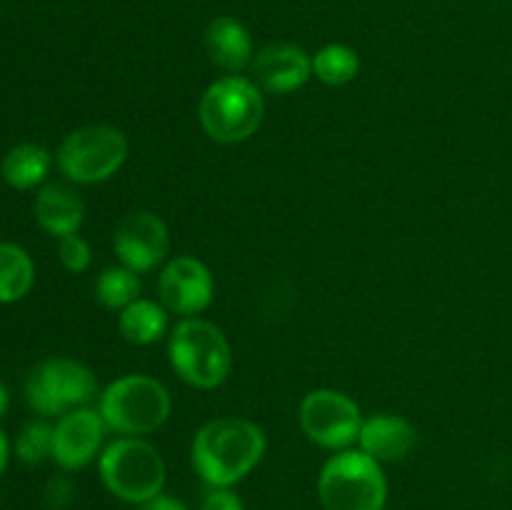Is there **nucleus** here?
Wrapping results in <instances>:
<instances>
[{
    "label": "nucleus",
    "mask_w": 512,
    "mask_h": 510,
    "mask_svg": "<svg viewBox=\"0 0 512 510\" xmlns=\"http://www.w3.org/2000/svg\"><path fill=\"white\" fill-rule=\"evenodd\" d=\"M98 395V380L85 363L73 358H48L30 370L25 400L38 415L53 418L85 408Z\"/></svg>",
    "instance_id": "0eeeda50"
},
{
    "label": "nucleus",
    "mask_w": 512,
    "mask_h": 510,
    "mask_svg": "<svg viewBox=\"0 0 512 510\" xmlns=\"http://www.w3.org/2000/svg\"><path fill=\"white\" fill-rule=\"evenodd\" d=\"M120 333L133 345H153L168 330V308L155 300L138 298L118 315Z\"/></svg>",
    "instance_id": "a211bd4d"
},
{
    "label": "nucleus",
    "mask_w": 512,
    "mask_h": 510,
    "mask_svg": "<svg viewBox=\"0 0 512 510\" xmlns=\"http://www.w3.org/2000/svg\"><path fill=\"white\" fill-rule=\"evenodd\" d=\"M50 158L48 150L38 143H20L5 153L3 163H0V173L3 180L15 190H30L38 188L50 173Z\"/></svg>",
    "instance_id": "f3484780"
},
{
    "label": "nucleus",
    "mask_w": 512,
    "mask_h": 510,
    "mask_svg": "<svg viewBox=\"0 0 512 510\" xmlns=\"http://www.w3.org/2000/svg\"><path fill=\"white\" fill-rule=\"evenodd\" d=\"M8 460H10V443H8V435H5L3 428H0V475H3L5 468H8Z\"/></svg>",
    "instance_id": "bb28decb"
},
{
    "label": "nucleus",
    "mask_w": 512,
    "mask_h": 510,
    "mask_svg": "<svg viewBox=\"0 0 512 510\" xmlns=\"http://www.w3.org/2000/svg\"><path fill=\"white\" fill-rule=\"evenodd\" d=\"M10 405V395H8V388H5V383L0 380V418L5 415V410H8Z\"/></svg>",
    "instance_id": "cd10ccee"
},
{
    "label": "nucleus",
    "mask_w": 512,
    "mask_h": 510,
    "mask_svg": "<svg viewBox=\"0 0 512 510\" xmlns=\"http://www.w3.org/2000/svg\"><path fill=\"white\" fill-rule=\"evenodd\" d=\"M158 293L168 313L193 318L213 303V273L198 258L178 255L160 270Z\"/></svg>",
    "instance_id": "9b49d317"
},
{
    "label": "nucleus",
    "mask_w": 512,
    "mask_h": 510,
    "mask_svg": "<svg viewBox=\"0 0 512 510\" xmlns=\"http://www.w3.org/2000/svg\"><path fill=\"white\" fill-rule=\"evenodd\" d=\"M363 420L358 403L340 390L318 388L300 403V428L310 443L325 450H348L358 443Z\"/></svg>",
    "instance_id": "1a4fd4ad"
},
{
    "label": "nucleus",
    "mask_w": 512,
    "mask_h": 510,
    "mask_svg": "<svg viewBox=\"0 0 512 510\" xmlns=\"http://www.w3.org/2000/svg\"><path fill=\"white\" fill-rule=\"evenodd\" d=\"M33 213L45 233L55 235V238H65V235L78 233L80 225H83L85 203L73 188L53 183L40 190L38 198H35Z\"/></svg>",
    "instance_id": "dca6fc26"
},
{
    "label": "nucleus",
    "mask_w": 512,
    "mask_h": 510,
    "mask_svg": "<svg viewBox=\"0 0 512 510\" xmlns=\"http://www.w3.org/2000/svg\"><path fill=\"white\" fill-rule=\"evenodd\" d=\"M105 425L100 410L75 408L53 425V460L63 470H83L103 453Z\"/></svg>",
    "instance_id": "f8f14e48"
},
{
    "label": "nucleus",
    "mask_w": 512,
    "mask_h": 510,
    "mask_svg": "<svg viewBox=\"0 0 512 510\" xmlns=\"http://www.w3.org/2000/svg\"><path fill=\"white\" fill-rule=\"evenodd\" d=\"M318 498L323 510H385L383 463L363 450H340L320 470Z\"/></svg>",
    "instance_id": "39448f33"
},
{
    "label": "nucleus",
    "mask_w": 512,
    "mask_h": 510,
    "mask_svg": "<svg viewBox=\"0 0 512 510\" xmlns=\"http://www.w3.org/2000/svg\"><path fill=\"white\" fill-rule=\"evenodd\" d=\"M265 100L258 83L245 75H223L208 85L198 105L205 133L218 143H243L258 133Z\"/></svg>",
    "instance_id": "f03ea898"
},
{
    "label": "nucleus",
    "mask_w": 512,
    "mask_h": 510,
    "mask_svg": "<svg viewBox=\"0 0 512 510\" xmlns=\"http://www.w3.org/2000/svg\"><path fill=\"white\" fill-rule=\"evenodd\" d=\"M168 358L175 373L200 390L218 388L233 368V350L218 325L203 318H185L173 328Z\"/></svg>",
    "instance_id": "7ed1b4c3"
},
{
    "label": "nucleus",
    "mask_w": 512,
    "mask_h": 510,
    "mask_svg": "<svg viewBox=\"0 0 512 510\" xmlns=\"http://www.w3.org/2000/svg\"><path fill=\"white\" fill-rule=\"evenodd\" d=\"M205 53L215 68L228 75H240L248 65H253L255 48L248 28L238 18L218 15L205 28Z\"/></svg>",
    "instance_id": "2eb2a0df"
},
{
    "label": "nucleus",
    "mask_w": 512,
    "mask_h": 510,
    "mask_svg": "<svg viewBox=\"0 0 512 510\" xmlns=\"http://www.w3.org/2000/svg\"><path fill=\"white\" fill-rule=\"evenodd\" d=\"M100 415L108 430L140 438L163 428L173 400L168 388L150 375H123L100 393Z\"/></svg>",
    "instance_id": "20e7f679"
},
{
    "label": "nucleus",
    "mask_w": 512,
    "mask_h": 510,
    "mask_svg": "<svg viewBox=\"0 0 512 510\" xmlns=\"http://www.w3.org/2000/svg\"><path fill=\"white\" fill-rule=\"evenodd\" d=\"M268 440L253 420L215 418L195 433L190 460L208 488H233L263 460Z\"/></svg>",
    "instance_id": "f257e3e1"
},
{
    "label": "nucleus",
    "mask_w": 512,
    "mask_h": 510,
    "mask_svg": "<svg viewBox=\"0 0 512 510\" xmlns=\"http://www.w3.org/2000/svg\"><path fill=\"white\" fill-rule=\"evenodd\" d=\"M135 510H190V508L183 503V500L173 498V495L168 493H160L155 495V498L145 500V503L135 505Z\"/></svg>",
    "instance_id": "a878e982"
},
{
    "label": "nucleus",
    "mask_w": 512,
    "mask_h": 510,
    "mask_svg": "<svg viewBox=\"0 0 512 510\" xmlns=\"http://www.w3.org/2000/svg\"><path fill=\"white\" fill-rule=\"evenodd\" d=\"M95 298L110 310H123L140 298V278L135 270L115 265L100 273L95 283Z\"/></svg>",
    "instance_id": "412c9836"
},
{
    "label": "nucleus",
    "mask_w": 512,
    "mask_h": 510,
    "mask_svg": "<svg viewBox=\"0 0 512 510\" xmlns=\"http://www.w3.org/2000/svg\"><path fill=\"white\" fill-rule=\"evenodd\" d=\"M113 248L120 258V265L135 270V273H148V270L158 268L168 255V225L150 210H135V213L125 215L115 228Z\"/></svg>",
    "instance_id": "9d476101"
},
{
    "label": "nucleus",
    "mask_w": 512,
    "mask_h": 510,
    "mask_svg": "<svg viewBox=\"0 0 512 510\" xmlns=\"http://www.w3.org/2000/svg\"><path fill=\"white\" fill-rule=\"evenodd\" d=\"M35 283V263L15 243H0V305L23 300Z\"/></svg>",
    "instance_id": "6ab92c4d"
},
{
    "label": "nucleus",
    "mask_w": 512,
    "mask_h": 510,
    "mask_svg": "<svg viewBox=\"0 0 512 510\" xmlns=\"http://www.w3.org/2000/svg\"><path fill=\"white\" fill-rule=\"evenodd\" d=\"M128 160V140L113 125H85L65 135L58 148V168L78 185L113 178Z\"/></svg>",
    "instance_id": "6e6552de"
},
{
    "label": "nucleus",
    "mask_w": 512,
    "mask_h": 510,
    "mask_svg": "<svg viewBox=\"0 0 512 510\" xmlns=\"http://www.w3.org/2000/svg\"><path fill=\"white\" fill-rule=\"evenodd\" d=\"M73 498H75V485L73 480H68L65 475H55V478H50L48 485H45V503H48L53 510L65 508V505L73 503Z\"/></svg>",
    "instance_id": "b1692460"
},
{
    "label": "nucleus",
    "mask_w": 512,
    "mask_h": 510,
    "mask_svg": "<svg viewBox=\"0 0 512 510\" xmlns=\"http://www.w3.org/2000/svg\"><path fill=\"white\" fill-rule=\"evenodd\" d=\"M360 73V58L350 45L330 43L313 55V75L325 85H345Z\"/></svg>",
    "instance_id": "aec40b11"
},
{
    "label": "nucleus",
    "mask_w": 512,
    "mask_h": 510,
    "mask_svg": "<svg viewBox=\"0 0 512 510\" xmlns=\"http://www.w3.org/2000/svg\"><path fill=\"white\" fill-rule=\"evenodd\" d=\"M200 510H245V503L238 493H233V488H210Z\"/></svg>",
    "instance_id": "393cba45"
},
{
    "label": "nucleus",
    "mask_w": 512,
    "mask_h": 510,
    "mask_svg": "<svg viewBox=\"0 0 512 510\" xmlns=\"http://www.w3.org/2000/svg\"><path fill=\"white\" fill-rule=\"evenodd\" d=\"M415 440L418 433L413 425L393 413H375L365 418L358 435L360 450L378 463H398L408 458L410 450L415 448Z\"/></svg>",
    "instance_id": "4468645a"
},
{
    "label": "nucleus",
    "mask_w": 512,
    "mask_h": 510,
    "mask_svg": "<svg viewBox=\"0 0 512 510\" xmlns=\"http://www.w3.org/2000/svg\"><path fill=\"white\" fill-rule=\"evenodd\" d=\"M98 470L105 488L115 498L133 505L163 493L168 478L160 450L148 440L128 438V435L105 445L98 458Z\"/></svg>",
    "instance_id": "423d86ee"
},
{
    "label": "nucleus",
    "mask_w": 512,
    "mask_h": 510,
    "mask_svg": "<svg viewBox=\"0 0 512 510\" xmlns=\"http://www.w3.org/2000/svg\"><path fill=\"white\" fill-rule=\"evenodd\" d=\"M15 455L25 465H40L53 458V425L45 420H33L25 425L15 440Z\"/></svg>",
    "instance_id": "4be33fe9"
},
{
    "label": "nucleus",
    "mask_w": 512,
    "mask_h": 510,
    "mask_svg": "<svg viewBox=\"0 0 512 510\" xmlns=\"http://www.w3.org/2000/svg\"><path fill=\"white\" fill-rule=\"evenodd\" d=\"M58 255L63 268L70 270V273H85L90 268V263H93V250H90L88 240L80 238L78 233L60 238Z\"/></svg>",
    "instance_id": "5701e85b"
},
{
    "label": "nucleus",
    "mask_w": 512,
    "mask_h": 510,
    "mask_svg": "<svg viewBox=\"0 0 512 510\" xmlns=\"http://www.w3.org/2000/svg\"><path fill=\"white\" fill-rule=\"evenodd\" d=\"M253 80L260 90L273 95H288L303 88L313 75V55L295 43H270L255 55Z\"/></svg>",
    "instance_id": "ddd939ff"
}]
</instances>
